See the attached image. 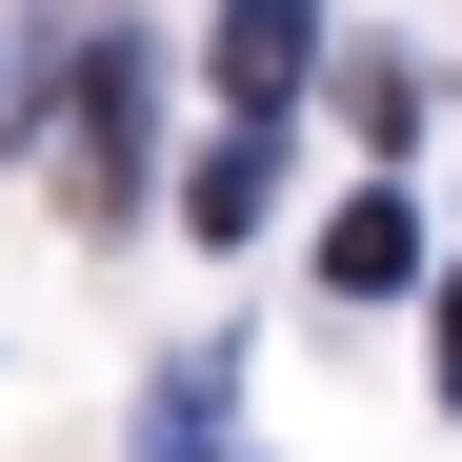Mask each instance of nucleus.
I'll use <instances>...</instances> for the list:
<instances>
[{
	"mask_svg": "<svg viewBox=\"0 0 462 462\" xmlns=\"http://www.w3.org/2000/svg\"><path fill=\"white\" fill-rule=\"evenodd\" d=\"M442 402H462V282H442Z\"/></svg>",
	"mask_w": 462,
	"mask_h": 462,
	"instance_id": "nucleus-6",
	"label": "nucleus"
},
{
	"mask_svg": "<svg viewBox=\"0 0 462 462\" xmlns=\"http://www.w3.org/2000/svg\"><path fill=\"white\" fill-rule=\"evenodd\" d=\"M301 60H322V21H221V101L282 121V101H301Z\"/></svg>",
	"mask_w": 462,
	"mask_h": 462,
	"instance_id": "nucleus-4",
	"label": "nucleus"
},
{
	"mask_svg": "<svg viewBox=\"0 0 462 462\" xmlns=\"http://www.w3.org/2000/svg\"><path fill=\"white\" fill-rule=\"evenodd\" d=\"M282 201V141L242 121V141H201V162H181V221H201V242H242V221Z\"/></svg>",
	"mask_w": 462,
	"mask_h": 462,
	"instance_id": "nucleus-2",
	"label": "nucleus"
},
{
	"mask_svg": "<svg viewBox=\"0 0 462 462\" xmlns=\"http://www.w3.org/2000/svg\"><path fill=\"white\" fill-rule=\"evenodd\" d=\"M60 81H81V141H60V201H81V221H121V201H141V41H81Z\"/></svg>",
	"mask_w": 462,
	"mask_h": 462,
	"instance_id": "nucleus-1",
	"label": "nucleus"
},
{
	"mask_svg": "<svg viewBox=\"0 0 462 462\" xmlns=\"http://www.w3.org/2000/svg\"><path fill=\"white\" fill-rule=\"evenodd\" d=\"M382 282H422V221L402 201H342L322 221V301H382Z\"/></svg>",
	"mask_w": 462,
	"mask_h": 462,
	"instance_id": "nucleus-3",
	"label": "nucleus"
},
{
	"mask_svg": "<svg viewBox=\"0 0 462 462\" xmlns=\"http://www.w3.org/2000/svg\"><path fill=\"white\" fill-rule=\"evenodd\" d=\"M201 442H221V362H181L162 402H141V462H201Z\"/></svg>",
	"mask_w": 462,
	"mask_h": 462,
	"instance_id": "nucleus-5",
	"label": "nucleus"
}]
</instances>
